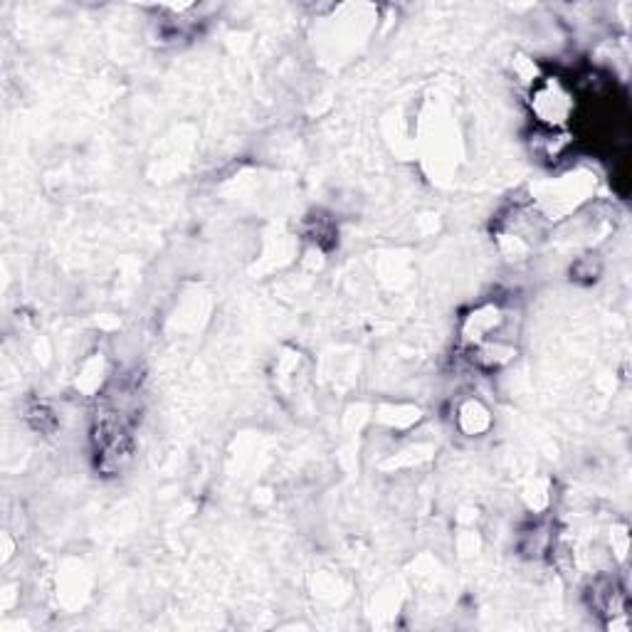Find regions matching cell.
I'll return each instance as SVG.
<instances>
[{
	"mask_svg": "<svg viewBox=\"0 0 632 632\" xmlns=\"http://www.w3.org/2000/svg\"><path fill=\"white\" fill-rule=\"evenodd\" d=\"M568 109H571V97H568V92L558 82H546L536 89L534 112L544 124H561L568 117Z\"/></svg>",
	"mask_w": 632,
	"mask_h": 632,
	"instance_id": "cell-1",
	"label": "cell"
}]
</instances>
